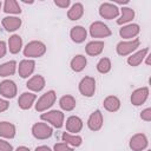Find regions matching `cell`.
<instances>
[{"label": "cell", "mask_w": 151, "mask_h": 151, "mask_svg": "<svg viewBox=\"0 0 151 151\" xmlns=\"http://www.w3.org/2000/svg\"><path fill=\"white\" fill-rule=\"evenodd\" d=\"M40 119L47 123L48 125H51L52 127L60 129L65 123V114L63 113V111H59V110H50V111L42 112L40 114Z\"/></svg>", "instance_id": "6da1fadb"}, {"label": "cell", "mask_w": 151, "mask_h": 151, "mask_svg": "<svg viewBox=\"0 0 151 151\" xmlns=\"http://www.w3.org/2000/svg\"><path fill=\"white\" fill-rule=\"evenodd\" d=\"M24 55L27 59L40 58L46 53V45L40 40H32L24 47Z\"/></svg>", "instance_id": "7a4b0ae2"}, {"label": "cell", "mask_w": 151, "mask_h": 151, "mask_svg": "<svg viewBox=\"0 0 151 151\" xmlns=\"http://www.w3.org/2000/svg\"><path fill=\"white\" fill-rule=\"evenodd\" d=\"M55 100H57V93H55V91L50 90V91L45 92L44 94H41L38 98V100L34 104L35 110L38 112H41V113L42 112H46V111H48L53 106V104L55 103Z\"/></svg>", "instance_id": "3957f363"}, {"label": "cell", "mask_w": 151, "mask_h": 151, "mask_svg": "<svg viewBox=\"0 0 151 151\" xmlns=\"http://www.w3.org/2000/svg\"><path fill=\"white\" fill-rule=\"evenodd\" d=\"M139 45H140V41L138 38H134L132 40H122L117 44L116 52L120 57H126V55H130L133 52H136L138 50Z\"/></svg>", "instance_id": "277c9868"}, {"label": "cell", "mask_w": 151, "mask_h": 151, "mask_svg": "<svg viewBox=\"0 0 151 151\" xmlns=\"http://www.w3.org/2000/svg\"><path fill=\"white\" fill-rule=\"evenodd\" d=\"M32 134L35 139H40V140H45L52 137L53 134V127L51 125H48L45 122H39L33 124L32 126Z\"/></svg>", "instance_id": "5b68a950"}, {"label": "cell", "mask_w": 151, "mask_h": 151, "mask_svg": "<svg viewBox=\"0 0 151 151\" xmlns=\"http://www.w3.org/2000/svg\"><path fill=\"white\" fill-rule=\"evenodd\" d=\"M88 33L92 38H97V39H101V38H107L112 34L111 29L109 28V26L106 24H104L103 21H94L90 25L88 28Z\"/></svg>", "instance_id": "8992f818"}, {"label": "cell", "mask_w": 151, "mask_h": 151, "mask_svg": "<svg viewBox=\"0 0 151 151\" xmlns=\"http://www.w3.org/2000/svg\"><path fill=\"white\" fill-rule=\"evenodd\" d=\"M78 88H79V92L81 96L87 97V98L93 97L94 92H96V79L93 77H90V76L84 77L79 81Z\"/></svg>", "instance_id": "52a82bcc"}, {"label": "cell", "mask_w": 151, "mask_h": 151, "mask_svg": "<svg viewBox=\"0 0 151 151\" xmlns=\"http://www.w3.org/2000/svg\"><path fill=\"white\" fill-rule=\"evenodd\" d=\"M119 14H120L119 7L113 2H103L99 6V15L103 19H106V20L117 19Z\"/></svg>", "instance_id": "ba28073f"}, {"label": "cell", "mask_w": 151, "mask_h": 151, "mask_svg": "<svg viewBox=\"0 0 151 151\" xmlns=\"http://www.w3.org/2000/svg\"><path fill=\"white\" fill-rule=\"evenodd\" d=\"M149 146V139L144 133H136L130 138L129 147L132 151H143Z\"/></svg>", "instance_id": "9c48e42d"}, {"label": "cell", "mask_w": 151, "mask_h": 151, "mask_svg": "<svg viewBox=\"0 0 151 151\" xmlns=\"http://www.w3.org/2000/svg\"><path fill=\"white\" fill-rule=\"evenodd\" d=\"M18 87L17 84L11 79H5L0 83V96L5 99H12L17 96Z\"/></svg>", "instance_id": "30bf717a"}, {"label": "cell", "mask_w": 151, "mask_h": 151, "mask_svg": "<svg viewBox=\"0 0 151 151\" xmlns=\"http://www.w3.org/2000/svg\"><path fill=\"white\" fill-rule=\"evenodd\" d=\"M149 94H150V90H149L147 86H143V87L136 88L134 91H132L131 97H130L131 104L134 105V106H140V105H143V104L147 100Z\"/></svg>", "instance_id": "8fae6325"}, {"label": "cell", "mask_w": 151, "mask_h": 151, "mask_svg": "<svg viewBox=\"0 0 151 151\" xmlns=\"http://www.w3.org/2000/svg\"><path fill=\"white\" fill-rule=\"evenodd\" d=\"M139 32H140L139 25L134 22H130L127 25L122 26V28L119 29V35L125 40H132L139 34Z\"/></svg>", "instance_id": "7c38bea8"}, {"label": "cell", "mask_w": 151, "mask_h": 151, "mask_svg": "<svg viewBox=\"0 0 151 151\" xmlns=\"http://www.w3.org/2000/svg\"><path fill=\"white\" fill-rule=\"evenodd\" d=\"M35 70V61L33 59H24L18 65V73L21 78H31Z\"/></svg>", "instance_id": "4fadbf2b"}, {"label": "cell", "mask_w": 151, "mask_h": 151, "mask_svg": "<svg viewBox=\"0 0 151 151\" xmlns=\"http://www.w3.org/2000/svg\"><path fill=\"white\" fill-rule=\"evenodd\" d=\"M103 124H104V118H103V113L100 110H96L93 111L88 119H87V127L91 130V131H99L101 127H103Z\"/></svg>", "instance_id": "5bb4252c"}, {"label": "cell", "mask_w": 151, "mask_h": 151, "mask_svg": "<svg viewBox=\"0 0 151 151\" xmlns=\"http://www.w3.org/2000/svg\"><path fill=\"white\" fill-rule=\"evenodd\" d=\"M45 85H46V80H45V78L41 76V74H35V76H32L28 80H27V83H26V86H27V88L31 91V92H40V91H42L44 90V87H45Z\"/></svg>", "instance_id": "9a60e30c"}, {"label": "cell", "mask_w": 151, "mask_h": 151, "mask_svg": "<svg viewBox=\"0 0 151 151\" xmlns=\"http://www.w3.org/2000/svg\"><path fill=\"white\" fill-rule=\"evenodd\" d=\"M64 124L66 126L67 132L72 133V134H77L78 132H80L83 126H84V123H83L81 118L78 117V116H70Z\"/></svg>", "instance_id": "2e32d148"}, {"label": "cell", "mask_w": 151, "mask_h": 151, "mask_svg": "<svg viewBox=\"0 0 151 151\" xmlns=\"http://www.w3.org/2000/svg\"><path fill=\"white\" fill-rule=\"evenodd\" d=\"M37 100V94L33 92H24L19 96L18 105L21 110H29Z\"/></svg>", "instance_id": "e0dca14e"}, {"label": "cell", "mask_w": 151, "mask_h": 151, "mask_svg": "<svg viewBox=\"0 0 151 151\" xmlns=\"http://www.w3.org/2000/svg\"><path fill=\"white\" fill-rule=\"evenodd\" d=\"M21 24H22L21 19L17 15H8L1 20V25L7 32H15L17 29L20 28Z\"/></svg>", "instance_id": "ac0fdd59"}, {"label": "cell", "mask_w": 151, "mask_h": 151, "mask_svg": "<svg viewBox=\"0 0 151 151\" xmlns=\"http://www.w3.org/2000/svg\"><path fill=\"white\" fill-rule=\"evenodd\" d=\"M149 54V47H145V48H142V50H138V51H136V52H133L132 54H130L129 57H127V64L130 65V66H132V67H136V66H139L143 61H144V59H145V57Z\"/></svg>", "instance_id": "d6986e66"}, {"label": "cell", "mask_w": 151, "mask_h": 151, "mask_svg": "<svg viewBox=\"0 0 151 151\" xmlns=\"http://www.w3.org/2000/svg\"><path fill=\"white\" fill-rule=\"evenodd\" d=\"M70 38L73 42L76 44H81L85 41V39L87 38V31L85 27L80 26V25H77V26H73L70 31Z\"/></svg>", "instance_id": "ffe728a7"}, {"label": "cell", "mask_w": 151, "mask_h": 151, "mask_svg": "<svg viewBox=\"0 0 151 151\" xmlns=\"http://www.w3.org/2000/svg\"><path fill=\"white\" fill-rule=\"evenodd\" d=\"M119 9H120V14H119V17L117 19V24L118 25H120V26L127 25L134 19L136 13L131 7H126L125 6V7H122Z\"/></svg>", "instance_id": "44dd1931"}, {"label": "cell", "mask_w": 151, "mask_h": 151, "mask_svg": "<svg viewBox=\"0 0 151 151\" xmlns=\"http://www.w3.org/2000/svg\"><path fill=\"white\" fill-rule=\"evenodd\" d=\"M104 46H105L104 41H101V40H92V41H88L86 44L85 52H86V54H88L91 57H97L103 52Z\"/></svg>", "instance_id": "7402d4cb"}, {"label": "cell", "mask_w": 151, "mask_h": 151, "mask_svg": "<svg viewBox=\"0 0 151 151\" xmlns=\"http://www.w3.org/2000/svg\"><path fill=\"white\" fill-rule=\"evenodd\" d=\"M17 127L9 122H0V137L4 139H12L15 137Z\"/></svg>", "instance_id": "603a6c76"}, {"label": "cell", "mask_w": 151, "mask_h": 151, "mask_svg": "<svg viewBox=\"0 0 151 151\" xmlns=\"http://www.w3.org/2000/svg\"><path fill=\"white\" fill-rule=\"evenodd\" d=\"M7 48L12 54H18L22 50V38L19 34H12L7 41Z\"/></svg>", "instance_id": "cb8c5ba5"}, {"label": "cell", "mask_w": 151, "mask_h": 151, "mask_svg": "<svg viewBox=\"0 0 151 151\" xmlns=\"http://www.w3.org/2000/svg\"><path fill=\"white\" fill-rule=\"evenodd\" d=\"M76 105H77L76 98L71 94H65L59 99V106L63 111H66V112L73 111L76 109Z\"/></svg>", "instance_id": "d4e9b609"}, {"label": "cell", "mask_w": 151, "mask_h": 151, "mask_svg": "<svg viewBox=\"0 0 151 151\" xmlns=\"http://www.w3.org/2000/svg\"><path fill=\"white\" fill-rule=\"evenodd\" d=\"M87 65V59L85 55L83 54H77L74 55L72 59H71V63H70V66L72 68V71L74 72H81Z\"/></svg>", "instance_id": "484cf974"}, {"label": "cell", "mask_w": 151, "mask_h": 151, "mask_svg": "<svg viewBox=\"0 0 151 151\" xmlns=\"http://www.w3.org/2000/svg\"><path fill=\"white\" fill-rule=\"evenodd\" d=\"M104 109L109 112H117L120 109V99L116 96H107L103 101Z\"/></svg>", "instance_id": "4316f807"}, {"label": "cell", "mask_w": 151, "mask_h": 151, "mask_svg": "<svg viewBox=\"0 0 151 151\" xmlns=\"http://www.w3.org/2000/svg\"><path fill=\"white\" fill-rule=\"evenodd\" d=\"M18 70V64L15 60H9L0 65V77H9L13 76Z\"/></svg>", "instance_id": "83f0119b"}, {"label": "cell", "mask_w": 151, "mask_h": 151, "mask_svg": "<svg viewBox=\"0 0 151 151\" xmlns=\"http://www.w3.org/2000/svg\"><path fill=\"white\" fill-rule=\"evenodd\" d=\"M84 15V6L80 2H76L71 6V8L67 11V18L72 21L79 20Z\"/></svg>", "instance_id": "f1b7e54d"}, {"label": "cell", "mask_w": 151, "mask_h": 151, "mask_svg": "<svg viewBox=\"0 0 151 151\" xmlns=\"http://www.w3.org/2000/svg\"><path fill=\"white\" fill-rule=\"evenodd\" d=\"M61 140H63V143H65L72 147H78L83 143V138L79 134H72L68 132H64L61 134Z\"/></svg>", "instance_id": "f546056e"}, {"label": "cell", "mask_w": 151, "mask_h": 151, "mask_svg": "<svg viewBox=\"0 0 151 151\" xmlns=\"http://www.w3.org/2000/svg\"><path fill=\"white\" fill-rule=\"evenodd\" d=\"M2 11L6 13V14H13V15H17V14H20L21 13V7L19 5L18 1L15 0H6L2 5Z\"/></svg>", "instance_id": "4dcf8cb0"}, {"label": "cell", "mask_w": 151, "mask_h": 151, "mask_svg": "<svg viewBox=\"0 0 151 151\" xmlns=\"http://www.w3.org/2000/svg\"><path fill=\"white\" fill-rule=\"evenodd\" d=\"M111 67H112V64H111V60L110 58H100L99 61L97 63V71L101 74H105V73H109L111 71Z\"/></svg>", "instance_id": "1f68e13d"}, {"label": "cell", "mask_w": 151, "mask_h": 151, "mask_svg": "<svg viewBox=\"0 0 151 151\" xmlns=\"http://www.w3.org/2000/svg\"><path fill=\"white\" fill-rule=\"evenodd\" d=\"M53 151H74V149L72 146H70V145H67V144H65V143L61 142V143L54 144Z\"/></svg>", "instance_id": "d6a6232c"}, {"label": "cell", "mask_w": 151, "mask_h": 151, "mask_svg": "<svg viewBox=\"0 0 151 151\" xmlns=\"http://www.w3.org/2000/svg\"><path fill=\"white\" fill-rule=\"evenodd\" d=\"M0 151H13V146L4 138H0Z\"/></svg>", "instance_id": "836d02e7"}, {"label": "cell", "mask_w": 151, "mask_h": 151, "mask_svg": "<svg viewBox=\"0 0 151 151\" xmlns=\"http://www.w3.org/2000/svg\"><path fill=\"white\" fill-rule=\"evenodd\" d=\"M140 119L144 122H151V109L150 107L144 109L140 112Z\"/></svg>", "instance_id": "e575fe53"}, {"label": "cell", "mask_w": 151, "mask_h": 151, "mask_svg": "<svg viewBox=\"0 0 151 151\" xmlns=\"http://www.w3.org/2000/svg\"><path fill=\"white\" fill-rule=\"evenodd\" d=\"M54 5L60 8H67L71 5L70 0H54Z\"/></svg>", "instance_id": "d590c367"}, {"label": "cell", "mask_w": 151, "mask_h": 151, "mask_svg": "<svg viewBox=\"0 0 151 151\" xmlns=\"http://www.w3.org/2000/svg\"><path fill=\"white\" fill-rule=\"evenodd\" d=\"M8 107H9V103H8V100L5 99V98H1V97H0V113L7 111Z\"/></svg>", "instance_id": "8d00e7d4"}, {"label": "cell", "mask_w": 151, "mask_h": 151, "mask_svg": "<svg viewBox=\"0 0 151 151\" xmlns=\"http://www.w3.org/2000/svg\"><path fill=\"white\" fill-rule=\"evenodd\" d=\"M7 44L4 41V40H0V59L4 58L7 53Z\"/></svg>", "instance_id": "74e56055"}, {"label": "cell", "mask_w": 151, "mask_h": 151, "mask_svg": "<svg viewBox=\"0 0 151 151\" xmlns=\"http://www.w3.org/2000/svg\"><path fill=\"white\" fill-rule=\"evenodd\" d=\"M34 151H53V150L50 149V147L46 146V145H40V146H37Z\"/></svg>", "instance_id": "f35d334b"}, {"label": "cell", "mask_w": 151, "mask_h": 151, "mask_svg": "<svg viewBox=\"0 0 151 151\" xmlns=\"http://www.w3.org/2000/svg\"><path fill=\"white\" fill-rule=\"evenodd\" d=\"M15 151H31V150H29L27 146H24V145H22V146H18V147L15 149Z\"/></svg>", "instance_id": "ab89813d"}, {"label": "cell", "mask_w": 151, "mask_h": 151, "mask_svg": "<svg viewBox=\"0 0 151 151\" xmlns=\"http://www.w3.org/2000/svg\"><path fill=\"white\" fill-rule=\"evenodd\" d=\"M150 57H151L150 54H147V55L145 57V59H146V60H145V63H146V65H150Z\"/></svg>", "instance_id": "60d3db41"}, {"label": "cell", "mask_w": 151, "mask_h": 151, "mask_svg": "<svg viewBox=\"0 0 151 151\" xmlns=\"http://www.w3.org/2000/svg\"><path fill=\"white\" fill-rule=\"evenodd\" d=\"M1 8H2V4L0 2V9H1Z\"/></svg>", "instance_id": "b9f144b4"}, {"label": "cell", "mask_w": 151, "mask_h": 151, "mask_svg": "<svg viewBox=\"0 0 151 151\" xmlns=\"http://www.w3.org/2000/svg\"><path fill=\"white\" fill-rule=\"evenodd\" d=\"M146 151H151V150H146Z\"/></svg>", "instance_id": "7bdbcfd3"}]
</instances>
